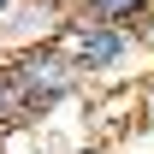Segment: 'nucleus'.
I'll list each match as a JSON object with an SVG mask.
<instances>
[{
	"label": "nucleus",
	"mask_w": 154,
	"mask_h": 154,
	"mask_svg": "<svg viewBox=\"0 0 154 154\" xmlns=\"http://www.w3.org/2000/svg\"><path fill=\"white\" fill-rule=\"evenodd\" d=\"M0 65H6V83H12V113H18V125L59 113V107L77 101V89H83V71H77V59L59 48V36L54 42H24V48H0Z\"/></svg>",
	"instance_id": "obj_1"
},
{
	"label": "nucleus",
	"mask_w": 154,
	"mask_h": 154,
	"mask_svg": "<svg viewBox=\"0 0 154 154\" xmlns=\"http://www.w3.org/2000/svg\"><path fill=\"white\" fill-rule=\"evenodd\" d=\"M148 42H154V18H148V24L65 18V30H59V48L77 59L83 83H89V77H131L136 65H142V54H148Z\"/></svg>",
	"instance_id": "obj_2"
},
{
	"label": "nucleus",
	"mask_w": 154,
	"mask_h": 154,
	"mask_svg": "<svg viewBox=\"0 0 154 154\" xmlns=\"http://www.w3.org/2000/svg\"><path fill=\"white\" fill-rule=\"evenodd\" d=\"M71 18H95V24H148L154 0H65Z\"/></svg>",
	"instance_id": "obj_3"
},
{
	"label": "nucleus",
	"mask_w": 154,
	"mask_h": 154,
	"mask_svg": "<svg viewBox=\"0 0 154 154\" xmlns=\"http://www.w3.org/2000/svg\"><path fill=\"white\" fill-rule=\"evenodd\" d=\"M12 119H18L12 113V83H6V65H0V125H12Z\"/></svg>",
	"instance_id": "obj_4"
},
{
	"label": "nucleus",
	"mask_w": 154,
	"mask_h": 154,
	"mask_svg": "<svg viewBox=\"0 0 154 154\" xmlns=\"http://www.w3.org/2000/svg\"><path fill=\"white\" fill-rule=\"evenodd\" d=\"M77 154H107V148H77Z\"/></svg>",
	"instance_id": "obj_5"
},
{
	"label": "nucleus",
	"mask_w": 154,
	"mask_h": 154,
	"mask_svg": "<svg viewBox=\"0 0 154 154\" xmlns=\"http://www.w3.org/2000/svg\"><path fill=\"white\" fill-rule=\"evenodd\" d=\"M0 12H12V0H0Z\"/></svg>",
	"instance_id": "obj_6"
},
{
	"label": "nucleus",
	"mask_w": 154,
	"mask_h": 154,
	"mask_svg": "<svg viewBox=\"0 0 154 154\" xmlns=\"http://www.w3.org/2000/svg\"><path fill=\"white\" fill-rule=\"evenodd\" d=\"M148 18H154V12H148Z\"/></svg>",
	"instance_id": "obj_7"
}]
</instances>
